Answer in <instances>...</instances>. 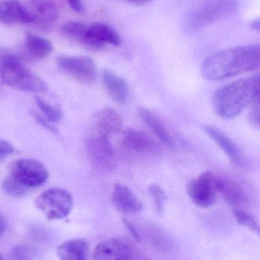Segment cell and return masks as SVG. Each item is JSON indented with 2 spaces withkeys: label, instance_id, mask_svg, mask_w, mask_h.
Returning <instances> with one entry per match:
<instances>
[{
  "label": "cell",
  "instance_id": "obj_34",
  "mask_svg": "<svg viewBox=\"0 0 260 260\" xmlns=\"http://www.w3.org/2000/svg\"><path fill=\"white\" fill-rule=\"evenodd\" d=\"M128 3L136 6H145L152 2L153 0H126Z\"/></svg>",
  "mask_w": 260,
  "mask_h": 260
},
{
  "label": "cell",
  "instance_id": "obj_29",
  "mask_svg": "<svg viewBox=\"0 0 260 260\" xmlns=\"http://www.w3.org/2000/svg\"><path fill=\"white\" fill-rule=\"evenodd\" d=\"M250 113H249V121L255 128L259 127V95L257 96L250 104Z\"/></svg>",
  "mask_w": 260,
  "mask_h": 260
},
{
  "label": "cell",
  "instance_id": "obj_3",
  "mask_svg": "<svg viewBox=\"0 0 260 260\" xmlns=\"http://www.w3.org/2000/svg\"><path fill=\"white\" fill-rule=\"evenodd\" d=\"M0 76L6 85L15 89L34 93L47 91L45 82L14 55H6L2 59Z\"/></svg>",
  "mask_w": 260,
  "mask_h": 260
},
{
  "label": "cell",
  "instance_id": "obj_32",
  "mask_svg": "<svg viewBox=\"0 0 260 260\" xmlns=\"http://www.w3.org/2000/svg\"><path fill=\"white\" fill-rule=\"evenodd\" d=\"M122 222H123L125 228L128 229L131 236L134 238V239L137 241H140V235H139L138 231L137 230L135 226H134L129 220L126 219V218H123V219H122Z\"/></svg>",
  "mask_w": 260,
  "mask_h": 260
},
{
  "label": "cell",
  "instance_id": "obj_31",
  "mask_svg": "<svg viewBox=\"0 0 260 260\" xmlns=\"http://www.w3.org/2000/svg\"><path fill=\"white\" fill-rule=\"evenodd\" d=\"M32 115H33L34 118H35V120H36L37 121H38V123H39L40 124L43 126V127L50 130V131L54 132V133H56V129H55V128L53 127L51 124H50V122L48 120H47L45 117H43V115L38 114V113L35 112V111H34V112L32 113Z\"/></svg>",
  "mask_w": 260,
  "mask_h": 260
},
{
  "label": "cell",
  "instance_id": "obj_5",
  "mask_svg": "<svg viewBox=\"0 0 260 260\" xmlns=\"http://www.w3.org/2000/svg\"><path fill=\"white\" fill-rule=\"evenodd\" d=\"M87 156L95 168L105 174L114 172L117 158L111 139L92 132L85 142Z\"/></svg>",
  "mask_w": 260,
  "mask_h": 260
},
{
  "label": "cell",
  "instance_id": "obj_6",
  "mask_svg": "<svg viewBox=\"0 0 260 260\" xmlns=\"http://www.w3.org/2000/svg\"><path fill=\"white\" fill-rule=\"evenodd\" d=\"M8 175L30 191L45 183L49 174L47 168L39 160L20 158L9 165Z\"/></svg>",
  "mask_w": 260,
  "mask_h": 260
},
{
  "label": "cell",
  "instance_id": "obj_15",
  "mask_svg": "<svg viewBox=\"0 0 260 260\" xmlns=\"http://www.w3.org/2000/svg\"><path fill=\"white\" fill-rule=\"evenodd\" d=\"M122 128V120L115 110L105 108L96 114L93 123V132L111 139Z\"/></svg>",
  "mask_w": 260,
  "mask_h": 260
},
{
  "label": "cell",
  "instance_id": "obj_27",
  "mask_svg": "<svg viewBox=\"0 0 260 260\" xmlns=\"http://www.w3.org/2000/svg\"><path fill=\"white\" fill-rule=\"evenodd\" d=\"M233 214L237 221L241 225L250 229L255 233H259V224L256 222V220L245 211L239 209V208H234Z\"/></svg>",
  "mask_w": 260,
  "mask_h": 260
},
{
  "label": "cell",
  "instance_id": "obj_7",
  "mask_svg": "<svg viewBox=\"0 0 260 260\" xmlns=\"http://www.w3.org/2000/svg\"><path fill=\"white\" fill-rule=\"evenodd\" d=\"M73 197L68 191L53 188L43 192L35 201V206L50 221L66 218L73 208Z\"/></svg>",
  "mask_w": 260,
  "mask_h": 260
},
{
  "label": "cell",
  "instance_id": "obj_10",
  "mask_svg": "<svg viewBox=\"0 0 260 260\" xmlns=\"http://www.w3.org/2000/svg\"><path fill=\"white\" fill-rule=\"evenodd\" d=\"M122 146L128 154L140 157L154 155L160 147L150 135L140 129H128L122 133Z\"/></svg>",
  "mask_w": 260,
  "mask_h": 260
},
{
  "label": "cell",
  "instance_id": "obj_25",
  "mask_svg": "<svg viewBox=\"0 0 260 260\" xmlns=\"http://www.w3.org/2000/svg\"><path fill=\"white\" fill-rule=\"evenodd\" d=\"M2 189L6 195L14 198H20L27 195L29 190L24 186L15 181L9 175L5 177L2 183Z\"/></svg>",
  "mask_w": 260,
  "mask_h": 260
},
{
  "label": "cell",
  "instance_id": "obj_26",
  "mask_svg": "<svg viewBox=\"0 0 260 260\" xmlns=\"http://www.w3.org/2000/svg\"><path fill=\"white\" fill-rule=\"evenodd\" d=\"M148 192L154 200L157 213L160 215H163L166 202V195L164 190L158 185L152 184L148 188Z\"/></svg>",
  "mask_w": 260,
  "mask_h": 260
},
{
  "label": "cell",
  "instance_id": "obj_12",
  "mask_svg": "<svg viewBox=\"0 0 260 260\" xmlns=\"http://www.w3.org/2000/svg\"><path fill=\"white\" fill-rule=\"evenodd\" d=\"M32 17V24L43 29L51 28L57 22L59 15L53 3L47 0H32L27 8Z\"/></svg>",
  "mask_w": 260,
  "mask_h": 260
},
{
  "label": "cell",
  "instance_id": "obj_35",
  "mask_svg": "<svg viewBox=\"0 0 260 260\" xmlns=\"http://www.w3.org/2000/svg\"><path fill=\"white\" fill-rule=\"evenodd\" d=\"M6 230V221L5 218L0 215V236L3 235Z\"/></svg>",
  "mask_w": 260,
  "mask_h": 260
},
{
  "label": "cell",
  "instance_id": "obj_13",
  "mask_svg": "<svg viewBox=\"0 0 260 260\" xmlns=\"http://www.w3.org/2000/svg\"><path fill=\"white\" fill-rule=\"evenodd\" d=\"M93 260H132V253L128 244L120 240H105L95 247Z\"/></svg>",
  "mask_w": 260,
  "mask_h": 260
},
{
  "label": "cell",
  "instance_id": "obj_37",
  "mask_svg": "<svg viewBox=\"0 0 260 260\" xmlns=\"http://www.w3.org/2000/svg\"><path fill=\"white\" fill-rule=\"evenodd\" d=\"M0 260H7L6 259V258L4 257V256H3V255L0 254Z\"/></svg>",
  "mask_w": 260,
  "mask_h": 260
},
{
  "label": "cell",
  "instance_id": "obj_28",
  "mask_svg": "<svg viewBox=\"0 0 260 260\" xmlns=\"http://www.w3.org/2000/svg\"><path fill=\"white\" fill-rule=\"evenodd\" d=\"M11 260H33V253L25 245H16L11 249L9 253Z\"/></svg>",
  "mask_w": 260,
  "mask_h": 260
},
{
  "label": "cell",
  "instance_id": "obj_23",
  "mask_svg": "<svg viewBox=\"0 0 260 260\" xmlns=\"http://www.w3.org/2000/svg\"><path fill=\"white\" fill-rule=\"evenodd\" d=\"M87 25L79 21H69L63 25L62 32L64 36L67 37L70 41L79 43L85 46V33Z\"/></svg>",
  "mask_w": 260,
  "mask_h": 260
},
{
  "label": "cell",
  "instance_id": "obj_30",
  "mask_svg": "<svg viewBox=\"0 0 260 260\" xmlns=\"http://www.w3.org/2000/svg\"><path fill=\"white\" fill-rule=\"evenodd\" d=\"M15 151V148L10 142L0 139V161Z\"/></svg>",
  "mask_w": 260,
  "mask_h": 260
},
{
  "label": "cell",
  "instance_id": "obj_20",
  "mask_svg": "<svg viewBox=\"0 0 260 260\" xmlns=\"http://www.w3.org/2000/svg\"><path fill=\"white\" fill-rule=\"evenodd\" d=\"M90 244L83 239L65 241L56 250L60 260H90Z\"/></svg>",
  "mask_w": 260,
  "mask_h": 260
},
{
  "label": "cell",
  "instance_id": "obj_11",
  "mask_svg": "<svg viewBox=\"0 0 260 260\" xmlns=\"http://www.w3.org/2000/svg\"><path fill=\"white\" fill-rule=\"evenodd\" d=\"M85 47L102 49L106 46L119 47L122 44L120 35L109 24L94 22L87 25Z\"/></svg>",
  "mask_w": 260,
  "mask_h": 260
},
{
  "label": "cell",
  "instance_id": "obj_22",
  "mask_svg": "<svg viewBox=\"0 0 260 260\" xmlns=\"http://www.w3.org/2000/svg\"><path fill=\"white\" fill-rule=\"evenodd\" d=\"M25 47L29 55L37 59H44L53 50V45L48 40L33 34L26 35Z\"/></svg>",
  "mask_w": 260,
  "mask_h": 260
},
{
  "label": "cell",
  "instance_id": "obj_8",
  "mask_svg": "<svg viewBox=\"0 0 260 260\" xmlns=\"http://www.w3.org/2000/svg\"><path fill=\"white\" fill-rule=\"evenodd\" d=\"M58 67L69 76L83 84L94 82L97 76L96 63L89 56L61 55L56 59Z\"/></svg>",
  "mask_w": 260,
  "mask_h": 260
},
{
  "label": "cell",
  "instance_id": "obj_16",
  "mask_svg": "<svg viewBox=\"0 0 260 260\" xmlns=\"http://www.w3.org/2000/svg\"><path fill=\"white\" fill-rule=\"evenodd\" d=\"M113 206L119 212L125 214H135L143 209V203L134 192L122 184L114 185L111 193Z\"/></svg>",
  "mask_w": 260,
  "mask_h": 260
},
{
  "label": "cell",
  "instance_id": "obj_18",
  "mask_svg": "<svg viewBox=\"0 0 260 260\" xmlns=\"http://www.w3.org/2000/svg\"><path fill=\"white\" fill-rule=\"evenodd\" d=\"M138 114L140 118L161 143L167 148H174L175 147V142L169 130L152 111L145 108H140Z\"/></svg>",
  "mask_w": 260,
  "mask_h": 260
},
{
  "label": "cell",
  "instance_id": "obj_21",
  "mask_svg": "<svg viewBox=\"0 0 260 260\" xmlns=\"http://www.w3.org/2000/svg\"><path fill=\"white\" fill-rule=\"evenodd\" d=\"M217 189L226 201L233 206L242 204L247 200L244 189L232 179L217 177Z\"/></svg>",
  "mask_w": 260,
  "mask_h": 260
},
{
  "label": "cell",
  "instance_id": "obj_36",
  "mask_svg": "<svg viewBox=\"0 0 260 260\" xmlns=\"http://www.w3.org/2000/svg\"><path fill=\"white\" fill-rule=\"evenodd\" d=\"M250 25H251L252 28H253V30H256V31H259L260 27V21L259 18L253 20V21L250 22Z\"/></svg>",
  "mask_w": 260,
  "mask_h": 260
},
{
  "label": "cell",
  "instance_id": "obj_9",
  "mask_svg": "<svg viewBox=\"0 0 260 260\" xmlns=\"http://www.w3.org/2000/svg\"><path fill=\"white\" fill-rule=\"evenodd\" d=\"M187 191L192 203L198 207L210 208L215 204L218 193L217 177L209 171L203 173L188 183Z\"/></svg>",
  "mask_w": 260,
  "mask_h": 260
},
{
  "label": "cell",
  "instance_id": "obj_33",
  "mask_svg": "<svg viewBox=\"0 0 260 260\" xmlns=\"http://www.w3.org/2000/svg\"><path fill=\"white\" fill-rule=\"evenodd\" d=\"M67 1L74 12L77 13H83L85 9L81 0H67Z\"/></svg>",
  "mask_w": 260,
  "mask_h": 260
},
{
  "label": "cell",
  "instance_id": "obj_4",
  "mask_svg": "<svg viewBox=\"0 0 260 260\" xmlns=\"http://www.w3.org/2000/svg\"><path fill=\"white\" fill-rule=\"evenodd\" d=\"M238 0H203L189 15L187 28L192 31L204 28L236 13Z\"/></svg>",
  "mask_w": 260,
  "mask_h": 260
},
{
  "label": "cell",
  "instance_id": "obj_24",
  "mask_svg": "<svg viewBox=\"0 0 260 260\" xmlns=\"http://www.w3.org/2000/svg\"><path fill=\"white\" fill-rule=\"evenodd\" d=\"M35 101L44 117L50 123H58L62 119L63 114L61 108L47 103L39 96H35Z\"/></svg>",
  "mask_w": 260,
  "mask_h": 260
},
{
  "label": "cell",
  "instance_id": "obj_19",
  "mask_svg": "<svg viewBox=\"0 0 260 260\" xmlns=\"http://www.w3.org/2000/svg\"><path fill=\"white\" fill-rule=\"evenodd\" d=\"M102 81L108 94L116 103H126L129 96V88L122 77L109 70H105L102 73Z\"/></svg>",
  "mask_w": 260,
  "mask_h": 260
},
{
  "label": "cell",
  "instance_id": "obj_1",
  "mask_svg": "<svg viewBox=\"0 0 260 260\" xmlns=\"http://www.w3.org/2000/svg\"><path fill=\"white\" fill-rule=\"evenodd\" d=\"M259 63V45L238 46L208 56L201 66V73L208 80H223L254 71Z\"/></svg>",
  "mask_w": 260,
  "mask_h": 260
},
{
  "label": "cell",
  "instance_id": "obj_14",
  "mask_svg": "<svg viewBox=\"0 0 260 260\" xmlns=\"http://www.w3.org/2000/svg\"><path fill=\"white\" fill-rule=\"evenodd\" d=\"M204 131L225 153L226 155L234 165L239 167H243L245 165V160L242 151L237 144L225 133L212 126H204Z\"/></svg>",
  "mask_w": 260,
  "mask_h": 260
},
{
  "label": "cell",
  "instance_id": "obj_17",
  "mask_svg": "<svg viewBox=\"0 0 260 260\" xmlns=\"http://www.w3.org/2000/svg\"><path fill=\"white\" fill-rule=\"evenodd\" d=\"M0 23L6 24H30L32 17L27 7L17 0L0 2Z\"/></svg>",
  "mask_w": 260,
  "mask_h": 260
},
{
  "label": "cell",
  "instance_id": "obj_2",
  "mask_svg": "<svg viewBox=\"0 0 260 260\" xmlns=\"http://www.w3.org/2000/svg\"><path fill=\"white\" fill-rule=\"evenodd\" d=\"M259 95V75L256 74L221 87L212 97V106L221 118H235Z\"/></svg>",
  "mask_w": 260,
  "mask_h": 260
}]
</instances>
